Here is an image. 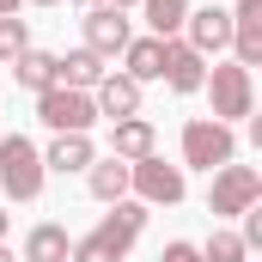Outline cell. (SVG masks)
Here are the masks:
<instances>
[{
  "instance_id": "1",
  "label": "cell",
  "mask_w": 262,
  "mask_h": 262,
  "mask_svg": "<svg viewBox=\"0 0 262 262\" xmlns=\"http://www.w3.org/2000/svg\"><path fill=\"white\" fill-rule=\"evenodd\" d=\"M146 232V207L140 201H110V213L73 244V256L67 262H122L134 250V238Z\"/></svg>"
},
{
  "instance_id": "2",
  "label": "cell",
  "mask_w": 262,
  "mask_h": 262,
  "mask_svg": "<svg viewBox=\"0 0 262 262\" xmlns=\"http://www.w3.org/2000/svg\"><path fill=\"white\" fill-rule=\"evenodd\" d=\"M201 92L213 98V122H244L250 110H256V79H250V67H238V61H220V67H207V79H201Z\"/></svg>"
},
{
  "instance_id": "3",
  "label": "cell",
  "mask_w": 262,
  "mask_h": 262,
  "mask_svg": "<svg viewBox=\"0 0 262 262\" xmlns=\"http://www.w3.org/2000/svg\"><path fill=\"white\" fill-rule=\"evenodd\" d=\"M43 183H49L43 152H37L25 134H0V189H6L12 201H37Z\"/></svg>"
},
{
  "instance_id": "4",
  "label": "cell",
  "mask_w": 262,
  "mask_h": 262,
  "mask_svg": "<svg viewBox=\"0 0 262 262\" xmlns=\"http://www.w3.org/2000/svg\"><path fill=\"white\" fill-rule=\"evenodd\" d=\"M262 201V171L256 165H220L213 171V183H207V213L213 220H238V213H250Z\"/></svg>"
},
{
  "instance_id": "5",
  "label": "cell",
  "mask_w": 262,
  "mask_h": 262,
  "mask_svg": "<svg viewBox=\"0 0 262 262\" xmlns=\"http://www.w3.org/2000/svg\"><path fill=\"white\" fill-rule=\"evenodd\" d=\"M128 195L140 201V207H177V201L189 195V183H183V165H165L159 152L134 159V165H128Z\"/></svg>"
},
{
  "instance_id": "6",
  "label": "cell",
  "mask_w": 262,
  "mask_h": 262,
  "mask_svg": "<svg viewBox=\"0 0 262 262\" xmlns=\"http://www.w3.org/2000/svg\"><path fill=\"white\" fill-rule=\"evenodd\" d=\"M238 159V134L226 128V122H213V116H195V122H183V165H195V171H220V165H232Z\"/></svg>"
},
{
  "instance_id": "7",
  "label": "cell",
  "mask_w": 262,
  "mask_h": 262,
  "mask_svg": "<svg viewBox=\"0 0 262 262\" xmlns=\"http://www.w3.org/2000/svg\"><path fill=\"white\" fill-rule=\"evenodd\" d=\"M37 122H43L49 134H92V122H98V104H92V92L49 85V92H37Z\"/></svg>"
},
{
  "instance_id": "8",
  "label": "cell",
  "mask_w": 262,
  "mask_h": 262,
  "mask_svg": "<svg viewBox=\"0 0 262 262\" xmlns=\"http://www.w3.org/2000/svg\"><path fill=\"white\" fill-rule=\"evenodd\" d=\"M79 25H85V49H92V55H104V61H110V55H122V49L134 43V18L122 12V6H85V18H79Z\"/></svg>"
},
{
  "instance_id": "9",
  "label": "cell",
  "mask_w": 262,
  "mask_h": 262,
  "mask_svg": "<svg viewBox=\"0 0 262 262\" xmlns=\"http://www.w3.org/2000/svg\"><path fill=\"white\" fill-rule=\"evenodd\" d=\"M183 43H189L195 55H220V49L232 43V12H226V6H195V12L183 18Z\"/></svg>"
},
{
  "instance_id": "10",
  "label": "cell",
  "mask_w": 262,
  "mask_h": 262,
  "mask_svg": "<svg viewBox=\"0 0 262 262\" xmlns=\"http://www.w3.org/2000/svg\"><path fill=\"white\" fill-rule=\"evenodd\" d=\"M177 98H189V92H201V79H207V55H195L183 37H165V73H159Z\"/></svg>"
},
{
  "instance_id": "11",
  "label": "cell",
  "mask_w": 262,
  "mask_h": 262,
  "mask_svg": "<svg viewBox=\"0 0 262 262\" xmlns=\"http://www.w3.org/2000/svg\"><path fill=\"white\" fill-rule=\"evenodd\" d=\"M146 152H159V128L146 122V116H122V122H110V159H146Z\"/></svg>"
},
{
  "instance_id": "12",
  "label": "cell",
  "mask_w": 262,
  "mask_h": 262,
  "mask_svg": "<svg viewBox=\"0 0 262 262\" xmlns=\"http://www.w3.org/2000/svg\"><path fill=\"white\" fill-rule=\"evenodd\" d=\"M92 104H98V116H110V122L140 116V85H134L128 73H104V79L92 85Z\"/></svg>"
},
{
  "instance_id": "13",
  "label": "cell",
  "mask_w": 262,
  "mask_h": 262,
  "mask_svg": "<svg viewBox=\"0 0 262 262\" xmlns=\"http://www.w3.org/2000/svg\"><path fill=\"white\" fill-rule=\"evenodd\" d=\"M232 49H238V67L262 61V0H238L232 6Z\"/></svg>"
},
{
  "instance_id": "14",
  "label": "cell",
  "mask_w": 262,
  "mask_h": 262,
  "mask_svg": "<svg viewBox=\"0 0 262 262\" xmlns=\"http://www.w3.org/2000/svg\"><path fill=\"white\" fill-rule=\"evenodd\" d=\"M104 73H110L104 55H92L85 43H79V49H67V55H55V85H67V92H92Z\"/></svg>"
},
{
  "instance_id": "15",
  "label": "cell",
  "mask_w": 262,
  "mask_h": 262,
  "mask_svg": "<svg viewBox=\"0 0 262 262\" xmlns=\"http://www.w3.org/2000/svg\"><path fill=\"white\" fill-rule=\"evenodd\" d=\"M92 159H98L92 134H55V140H49V152H43V171H55V177H73V171H85Z\"/></svg>"
},
{
  "instance_id": "16",
  "label": "cell",
  "mask_w": 262,
  "mask_h": 262,
  "mask_svg": "<svg viewBox=\"0 0 262 262\" xmlns=\"http://www.w3.org/2000/svg\"><path fill=\"white\" fill-rule=\"evenodd\" d=\"M122 73H128L134 85L159 79V73H165V37H134L128 49H122Z\"/></svg>"
},
{
  "instance_id": "17",
  "label": "cell",
  "mask_w": 262,
  "mask_h": 262,
  "mask_svg": "<svg viewBox=\"0 0 262 262\" xmlns=\"http://www.w3.org/2000/svg\"><path fill=\"white\" fill-rule=\"evenodd\" d=\"M67 256H73L67 226L43 220V226H31V232H25V262H67Z\"/></svg>"
},
{
  "instance_id": "18",
  "label": "cell",
  "mask_w": 262,
  "mask_h": 262,
  "mask_svg": "<svg viewBox=\"0 0 262 262\" xmlns=\"http://www.w3.org/2000/svg\"><path fill=\"white\" fill-rule=\"evenodd\" d=\"M85 189L104 201V207H110V201H128V165H122V159H92V165H85Z\"/></svg>"
},
{
  "instance_id": "19",
  "label": "cell",
  "mask_w": 262,
  "mask_h": 262,
  "mask_svg": "<svg viewBox=\"0 0 262 262\" xmlns=\"http://www.w3.org/2000/svg\"><path fill=\"white\" fill-rule=\"evenodd\" d=\"M12 79H18L25 92H49V85H55V55H49V49H25V55L12 61Z\"/></svg>"
},
{
  "instance_id": "20",
  "label": "cell",
  "mask_w": 262,
  "mask_h": 262,
  "mask_svg": "<svg viewBox=\"0 0 262 262\" xmlns=\"http://www.w3.org/2000/svg\"><path fill=\"white\" fill-rule=\"evenodd\" d=\"M140 6H146L152 37H177V31H183V18H189V0H140Z\"/></svg>"
},
{
  "instance_id": "21",
  "label": "cell",
  "mask_w": 262,
  "mask_h": 262,
  "mask_svg": "<svg viewBox=\"0 0 262 262\" xmlns=\"http://www.w3.org/2000/svg\"><path fill=\"white\" fill-rule=\"evenodd\" d=\"M201 262H250V250H244V238L232 226H213L207 244H201Z\"/></svg>"
},
{
  "instance_id": "22",
  "label": "cell",
  "mask_w": 262,
  "mask_h": 262,
  "mask_svg": "<svg viewBox=\"0 0 262 262\" xmlns=\"http://www.w3.org/2000/svg\"><path fill=\"white\" fill-rule=\"evenodd\" d=\"M25 49H31V25H25L18 12H6V18H0V61L12 67L18 55H25Z\"/></svg>"
},
{
  "instance_id": "23",
  "label": "cell",
  "mask_w": 262,
  "mask_h": 262,
  "mask_svg": "<svg viewBox=\"0 0 262 262\" xmlns=\"http://www.w3.org/2000/svg\"><path fill=\"white\" fill-rule=\"evenodd\" d=\"M159 262H201V244H189V238H171V244L159 250Z\"/></svg>"
},
{
  "instance_id": "24",
  "label": "cell",
  "mask_w": 262,
  "mask_h": 262,
  "mask_svg": "<svg viewBox=\"0 0 262 262\" xmlns=\"http://www.w3.org/2000/svg\"><path fill=\"white\" fill-rule=\"evenodd\" d=\"M6 232H12V213H6V207H0V244H6Z\"/></svg>"
},
{
  "instance_id": "25",
  "label": "cell",
  "mask_w": 262,
  "mask_h": 262,
  "mask_svg": "<svg viewBox=\"0 0 262 262\" xmlns=\"http://www.w3.org/2000/svg\"><path fill=\"white\" fill-rule=\"evenodd\" d=\"M85 6H122V12H128V6H134V0H85Z\"/></svg>"
},
{
  "instance_id": "26",
  "label": "cell",
  "mask_w": 262,
  "mask_h": 262,
  "mask_svg": "<svg viewBox=\"0 0 262 262\" xmlns=\"http://www.w3.org/2000/svg\"><path fill=\"white\" fill-rule=\"evenodd\" d=\"M6 12H18V0H0V18H6Z\"/></svg>"
},
{
  "instance_id": "27",
  "label": "cell",
  "mask_w": 262,
  "mask_h": 262,
  "mask_svg": "<svg viewBox=\"0 0 262 262\" xmlns=\"http://www.w3.org/2000/svg\"><path fill=\"white\" fill-rule=\"evenodd\" d=\"M0 262H18V256H12V250H6V244H0Z\"/></svg>"
},
{
  "instance_id": "28",
  "label": "cell",
  "mask_w": 262,
  "mask_h": 262,
  "mask_svg": "<svg viewBox=\"0 0 262 262\" xmlns=\"http://www.w3.org/2000/svg\"><path fill=\"white\" fill-rule=\"evenodd\" d=\"M31 6H61V0H31Z\"/></svg>"
}]
</instances>
